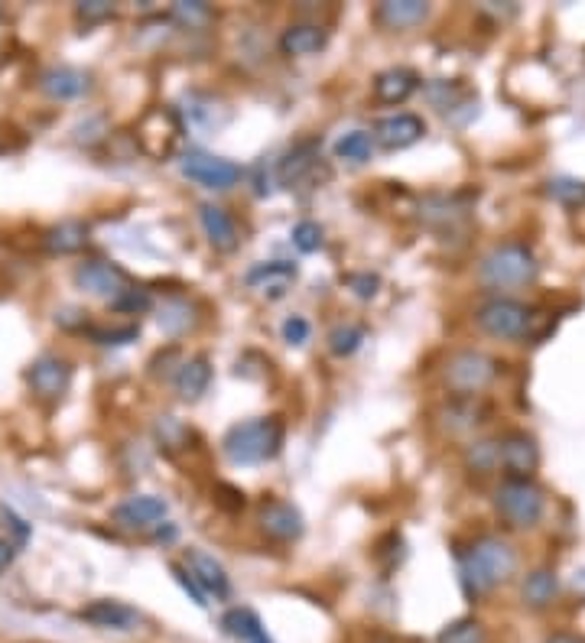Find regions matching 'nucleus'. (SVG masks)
Segmentation results:
<instances>
[{
  "mask_svg": "<svg viewBox=\"0 0 585 643\" xmlns=\"http://www.w3.org/2000/svg\"><path fill=\"white\" fill-rule=\"evenodd\" d=\"M517 569L514 546L501 536H481L462 556V585L468 595H485L504 585Z\"/></svg>",
  "mask_w": 585,
  "mask_h": 643,
  "instance_id": "1",
  "label": "nucleus"
},
{
  "mask_svg": "<svg viewBox=\"0 0 585 643\" xmlns=\"http://www.w3.org/2000/svg\"><path fill=\"white\" fill-rule=\"evenodd\" d=\"M283 436H286V426L280 416L247 419V423H234L225 432L221 452H225L231 465H260L280 455Z\"/></svg>",
  "mask_w": 585,
  "mask_h": 643,
  "instance_id": "2",
  "label": "nucleus"
},
{
  "mask_svg": "<svg viewBox=\"0 0 585 643\" xmlns=\"http://www.w3.org/2000/svg\"><path fill=\"white\" fill-rule=\"evenodd\" d=\"M537 257L527 244L507 241L491 247V251L481 257L478 264V280L488 286V290H520V286H530L537 280Z\"/></svg>",
  "mask_w": 585,
  "mask_h": 643,
  "instance_id": "3",
  "label": "nucleus"
},
{
  "mask_svg": "<svg viewBox=\"0 0 585 643\" xmlns=\"http://www.w3.org/2000/svg\"><path fill=\"white\" fill-rule=\"evenodd\" d=\"M494 507L498 514L517 530L537 527L543 517V491L530 478H507L498 491H494Z\"/></svg>",
  "mask_w": 585,
  "mask_h": 643,
  "instance_id": "4",
  "label": "nucleus"
},
{
  "mask_svg": "<svg viewBox=\"0 0 585 643\" xmlns=\"http://www.w3.org/2000/svg\"><path fill=\"white\" fill-rule=\"evenodd\" d=\"M498 371H501V364L494 361L491 354L465 348V351H455L446 361V384L459 393V397H475V393L494 384Z\"/></svg>",
  "mask_w": 585,
  "mask_h": 643,
  "instance_id": "5",
  "label": "nucleus"
},
{
  "mask_svg": "<svg viewBox=\"0 0 585 643\" xmlns=\"http://www.w3.org/2000/svg\"><path fill=\"white\" fill-rule=\"evenodd\" d=\"M475 322L485 335L501 338V341H517L527 335L530 328V309L517 299L494 296L488 303H481L475 309Z\"/></svg>",
  "mask_w": 585,
  "mask_h": 643,
  "instance_id": "6",
  "label": "nucleus"
},
{
  "mask_svg": "<svg viewBox=\"0 0 585 643\" xmlns=\"http://www.w3.org/2000/svg\"><path fill=\"white\" fill-rule=\"evenodd\" d=\"M137 137H140V147L150 156H156V160H169L182 143L179 114L173 108H166V104L163 108L147 111V117H143L140 127H137Z\"/></svg>",
  "mask_w": 585,
  "mask_h": 643,
  "instance_id": "7",
  "label": "nucleus"
},
{
  "mask_svg": "<svg viewBox=\"0 0 585 643\" xmlns=\"http://www.w3.org/2000/svg\"><path fill=\"white\" fill-rule=\"evenodd\" d=\"M182 176L192 179L195 186L202 189H215V192H225L231 186L241 182V166L225 160V156H215V153H202V150H192L182 156Z\"/></svg>",
  "mask_w": 585,
  "mask_h": 643,
  "instance_id": "8",
  "label": "nucleus"
},
{
  "mask_svg": "<svg viewBox=\"0 0 585 643\" xmlns=\"http://www.w3.org/2000/svg\"><path fill=\"white\" fill-rule=\"evenodd\" d=\"M169 507L163 497L156 494H134L121 501L114 510H111V520L117 523L121 530H137V533H147V530H156L160 523L166 520Z\"/></svg>",
  "mask_w": 585,
  "mask_h": 643,
  "instance_id": "9",
  "label": "nucleus"
},
{
  "mask_svg": "<svg viewBox=\"0 0 585 643\" xmlns=\"http://www.w3.org/2000/svg\"><path fill=\"white\" fill-rule=\"evenodd\" d=\"M75 286L88 296H98V299H114L127 290V273L121 267L108 264V260H85L78 264L75 270Z\"/></svg>",
  "mask_w": 585,
  "mask_h": 643,
  "instance_id": "10",
  "label": "nucleus"
},
{
  "mask_svg": "<svg viewBox=\"0 0 585 643\" xmlns=\"http://www.w3.org/2000/svg\"><path fill=\"white\" fill-rule=\"evenodd\" d=\"M78 618L91 627H98V631H114V634H130L143 624V614L137 608L124 605V601H111V598L91 601V605L78 611Z\"/></svg>",
  "mask_w": 585,
  "mask_h": 643,
  "instance_id": "11",
  "label": "nucleus"
},
{
  "mask_svg": "<svg viewBox=\"0 0 585 643\" xmlns=\"http://www.w3.org/2000/svg\"><path fill=\"white\" fill-rule=\"evenodd\" d=\"M26 380H30V387L39 400H59L65 390H69V380H72V367L65 358L59 354H43V358H36L30 364V371H26Z\"/></svg>",
  "mask_w": 585,
  "mask_h": 643,
  "instance_id": "12",
  "label": "nucleus"
},
{
  "mask_svg": "<svg viewBox=\"0 0 585 643\" xmlns=\"http://www.w3.org/2000/svg\"><path fill=\"white\" fill-rule=\"evenodd\" d=\"M423 134H426L423 117L407 111L381 117V121L374 124V143H381L384 150H407L416 140H423Z\"/></svg>",
  "mask_w": 585,
  "mask_h": 643,
  "instance_id": "13",
  "label": "nucleus"
},
{
  "mask_svg": "<svg viewBox=\"0 0 585 643\" xmlns=\"http://www.w3.org/2000/svg\"><path fill=\"white\" fill-rule=\"evenodd\" d=\"M260 530L277 543H293L303 536V514L286 501H264L257 514Z\"/></svg>",
  "mask_w": 585,
  "mask_h": 643,
  "instance_id": "14",
  "label": "nucleus"
},
{
  "mask_svg": "<svg viewBox=\"0 0 585 643\" xmlns=\"http://www.w3.org/2000/svg\"><path fill=\"white\" fill-rule=\"evenodd\" d=\"M182 566H186V572L199 582L205 595H215V598L231 595V579H228L225 566H221L215 556H208L205 549H199V546L186 549V562H182Z\"/></svg>",
  "mask_w": 585,
  "mask_h": 643,
  "instance_id": "15",
  "label": "nucleus"
},
{
  "mask_svg": "<svg viewBox=\"0 0 585 643\" xmlns=\"http://www.w3.org/2000/svg\"><path fill=\"white\" fill-rule=\"evenodd\" d=\"M501 465L511 471V478H530L540 465V445L530 432H507L501 439Z\"/></svg>",
  "mask_w": 585,
  "mask_h": 643,
  "instance_id": "16",
  "label": "nucleus"
},
{
  "mask_svg": "<svg viewBox=\"0 0 585 643\" xmlns=\"http://www.w3.org/2000/svg\"><path fill=\"white\" fill-rule=\"evenodd\" d=\"M199 225L205 231L208 244H212L215 251H221V254L234 251L238 241H241L238 238V225H234V218L221 205H212V202L199 205Z\"/></svg>",
  "mask_w": 585,
  "mask_h": 643,
  "instance_id": "17",
  "label": "nucleus"
},
{
  "mask_svg": "<svg viewBox=\"0 0 585 643\" xmlns=\"http://www.w3.org/2000/svg\"><path fill=\"white\" fill-rule=\"evenodd\" d=\"M39 88H43L52 101H75L91 88V82L82 69H72V65H52V69H46L43 75H39Z\"/></svg>",
  "mask_w": 585,
  "mask_h": 643,
  "instance_id": "18",
  "label": "nucleus"
},
{
  "mask_svg": "<svg viewBox=\"0 0 585 643\" xmlns=\"http://www.w3.org/2000/svg\"><path fill=\"white\" fill-rule=\"evenodd\" d=\"M293 280H296V264H290V260H267V264H257L247 273V286L273 299L290 290Z\"/></svg>",
  "mask_w": 585,
  "mask_h": 643,
  "instance_id": "19",
  "label": "nucleus"
},
{
  "mask_svg": "<svg viewBox=\"0 0 585 643\" xmlns=\"http://www.w3.org/2000/svg\"><path fill=\"white\" fill-rule=\"evenodd\" d=\"M429 17V4L423 0H387L374 10V20L387 26V30H410V26H420Z\"/></svg>",
  "mask_w": 585,
  "mask_h": 643,
  "instance_id": "20",
  "label": "nucleus"
},
{
  "mask_svg": "<svg viewBox=\"0 0 585 643\" xmlns=\"http://www.w3.org/2000/svg\"><path fill=\"white\" fill-rule=\"evenodd\" d=\"M420 88V75L413 69H387L374 78V98L381 104H403Z\"/></svg>",
  "mask_w": 585,
  "mask_h": 643,
  "instance_id": "21",
  "label": "nucleus"
},
{
  "mask_svg": "<svg viewBox=\"0 0 585 643\" xmlns=\"http://www.w3.org/2000/svg\"><path fill=\"white\" fill-rule=\"evenodd\" d=\"M88 234L91 228L85 225V221H78V218H69V221H59V225H52L46 234H43V244H46V251L49 254H78L82 247L88 244Z\"/></svg>",
  "mask_w": 585,
  "mask_h": 643,
  "instance_id": "22",
  "label": "nucleus"
},
{
  "mask_svg": "<svg viewBox=\"0 0 585 643\" xmlns=\"http://www.w3.org/2000/svg\"><path fill=\"white\" fill-rule=\"evenodd\" d=\"M325 43H329V33H325L319 23H293L286 26L280 36V49L286 56H312V52H319Z\"/></svg>",
  "mask_w": 585,
  "mask_h": 643,
  "instance_id": "23",
  "label": "nucleus"
},
{
  "mask_svg": "<svg viewBox=\"0 0 585 643\" xmlns=\"http://www.w3.org/2000/svg\"><path fill=\"white\" fill-rule=\"evenodd\" d=\"M208 384H212V364H208V358H189L173 377L176 393L182 400H189V403L199 400L202 393L208 390Z\"/></svg>",
  "mask_w": 585,
  "mask_h": 643,
  "instance_id": "24",
  "label": "nucleus"
},
{
  "mask_svg": "<svg viewBox=\"0 0 585 643\" xmlns=\"http://www.w3.org/2000/svg\"><path fill=\"white\" fill-rule=\"evenodd\" d=\"M319 160V150H316V143H296V147L290 150L280 160V182L283 186H296L299 179H303L312 166H316Z\"/></svg>",
  "mask_w": 585,
  "mask_h": 643,
  "instance_id": "25",
  "label": "nucleus"
},
{
  "mask_svg": "<svg viewBox=\"0 0 585 643\" xmlns=\"http://www.w3.org/2000/svg\"><path fill=\"white\" fill-rule=\"evenodd\" d=\"M556 592H559V582H556V572L553 569H537L527 575L524 582V601L530 608H546L556 601Z\"/></svg>",
  "mask_w": 585,
  "mask_h": 643,
  "instance_id": "26",
  "label": "nucleus"
},
{
  "mask_svg": "<svg viewBox=\"0 0 585 643\" xmlns=\"http://www.w3.org/2000/svg\"><path fill=\"white\" fill-rule=\"evenodd\" d=\"M221 627H225V634L238 637V640H247V643L267 637L264 634V624H260V618H257L251 608H231V611H225Z\"/></svg>",
  "mask_w": 585,
  "mask_h": 643,
  "instance_id": "27",
  "label": "nucleus"
},
{
  "mask_svg": "<svg viewBox=\"0 0 585 643\" xmlns=\"http://www.w3.org/2000/svg\"><path fill=\"white\" fill-rule=\"evenodd\" d=\"M156 322H160V328L166 335L189 332V328L195 325L192 303H189V299H166V303L160 306V316H156Z\"/></svg>",
  "mask_w": 585,
  "mask_h": 643,
  "instance_id": "28",
  "label": "nucleus"
},
{
  "mask_svg": "<svg viewBox=\"0 0 585 643\" xmlns=\"http://www.w3.org/2000/svg\"><path fill=\"white\" fill-rule=\"evenodd\" d=\"M371 153H374V134H368V130H351V134H345L335 143V156L348 163H368Z\"/></svg>",
  "mask_w": 585,
  "mask_h": 643,
  "instance_id": "29",
  "label": "nucleus"
},
{
  "mask_svg": "<svg viewBox=\"0 0 585 643\" xmlns=\"http://www.w3.org/2000/svg\"><path fill=\"white\" fill-rule=\"evenodd\" d=\"M436 643H488V631L481 621L462 618V621H452L449 627H442Z\"/></svg>",
  "mask_w": 585,
  "mask_h": 643,
  "instance_id": "30",
  "label": "nucleus"
},
{
  "mask_svg": "<svg viewBox=\"0 0 585 643\" xmlns=\"http://www.w3.org/2000/svg\"><path fill=\"white\" fill-rule=\"evenodd\" d=\"M465 465L475 471H494L501 465V439H481L472 442L465 452Z\"/></svg>",
  "mask_w": 585,
  "mask_h": 643,
  "instance_id": "31",
  "label": "nucleus"
},
{
  "mask_svg": "<svg viewBox=\"0 0 585 643\" xmlns=\"http://www.w3.org/2000/svg\"><path fill=\"white\" fill-rule=\"evenodd\" d=\"M546 192L550 199L566 205V208H582L585 205V182L582 179H572V176H559L546 182Z\"/></svg>",
  "mask_w": 585,
  "mask_h": 643,
  "instance_id": "32",
  "label": "nucleus"
},
{
  "mask_svg": "<svg viewBox=\"0 0 585 643\" xmlns=\"http://www.w3.org/2000/svg\"><path fill=\"white\" fill-rule=\"evenodd\" d=\"M173 20L176 23H182L186 30H202V26H208L212 23V7L208 4H202V0H179V4H173Z\"/></svg>",
  "mask_w": 585,
  "mask_h": 643,
  "instance_id": "33",
  "label": "nucleus"
},
{
  "mask_svg": "<svg viewBox=\"0 0 585 643\" xmlns=\"http://www.w3.org/2000/svg\"><path fill=\"white\" fill-rule=\"evenodd\" d=\"M361 341H364L361 325H338L329 332V351L335 354V358H348V354L358 351Z\"/></svg>",
  "mask_w": 585,
  "mask_h": 643,
  "instance_id": "34",
  "label": "nucleus"
},
{
  "mask_svg": "<svg viewBox=\"0 0 585 643\" xmlns=\"http://www.w3.org/2000/svg\"><path fill=\"white\" fill-rule=\"evenodd\" d=\"M446 416H455L452 429H475L478 423H485V419H481L478 403L472 397H462L459 403L452 406V413H446Z\"/></svg>",
  "mask_w": 585,
  "mask_h": 643,
  "instance_id": "35",
  "label": "nucleus"
},
{
  "mask_svg": "<svg viewBox=\"0 0 585 643\" xmlns=\"http://www.w3.org/2000/svg\"><path fill=\"white\" fill-rule=\"evenodd\" d=\"M293 244L303 254L319 251V247H322V228L316 225V221H299V225L293 228Z\"/></svg>",
  "mask_w": 585,
  "mask_h": 643,
  "instance_id": "36",
  "label": "nucleus"
},
{
  "mask_svg": "<svg viewBox=\"0 0 585 643\" xmlns=\"http://www.w3.org/2000/svg\"><path fill=\"white\" fill-rule=\"evenodd\" d=\"M114 309L117 312H130V316H137V312H147L150 309V293L147 290H137V286H127V290L114 299Z\"/></svg>",
  "mask_w": 585,
  "mask_h": 643,
  "instance_id": "37",
  "label": "nucleus"
},
{
  "mask_svg": "<svg viewBox=\"0 0 585 643\" xmlns=\"http://www.w3.org/2000/svg\"><path fill=\"white\" fill-rule=\"evenodd\" d=\"M140 335L137 325H124V328H91V338L98 345H130Z\"/></svg>",
  "mask_w": 585,
  "mask_h": 643,
  "instance_id": "38",
  "label": "nucleus"
},
{
  "mask_svg": "<svg viewBox=\"0 0 585 643\" xmlns=\"http://www.w3.org/2000/svg\"><path fill=\"white\" fill-rule=\"evenodd\" d=\"M169 572H173V579L182 585V592L192 595L195 605H199V608H205V605H208V595H205L202 588H199V582H195L192 575L186 572V566H179V562H169Z\"/></svg>",
  "mask_w": 585,
  "mask_h": 643,
  "instance_id": "39",
  "label": "nucleus"
},
{
  "mask_svg": "<svg viewBox=\"0 0 585 643\" xmlns=\"http://www.w3.org/2000/svg\"><path fill=\"white\" fill-rule=\"evenodd\" d=\"M75 13L85 23H101V20H111L114 17V4H108V0H88V4H78Z\"/></svg>",
  "mask_w": 585,
  "mask_h": 643,
  "instance_id": "40",
  "label": "nucleus"
},
{
  "mask_svg": "<svg viewBox=\"0 0 585 643\" xmlns=\"http://www.w3.org/2000/svg\"><path fill=\"white\" fill-rule=\"evenodd\" d=\"M283 341H286V345H306V341H309V322L303 316H290L283 322Z\"/></svg>",
  "mask_w": 585,
  "mask_h": 643,
  "instance_id": "41",
  "label": "nucleus"
},
{
  "mask_svg": "<svg viewBox=\"0 0 585 643\" xmlns=\"http://www.w3.org/2000/svg\"><path fill=\"white\" fill-rule=\"evenodd\" d=\"M348 286H355V293L361 299H371L377 293V277H371V273H351Z\"/></svg>",
  "mask_w": 585,
  "mask_h": 643,
  "instance_id": "42",
  "label": "nucleus"
},
{
  "mask_svg": "<svg viewBox=\"0 0 585 643\" xmlns=\"http://www.w3.org/2000/svg\"><path fill=\"white\" fill-rule=\"evenodd\" d=\"M13 556H17V549H13L10 540H4V536H0V572H4V569L10 566Z\"/></svg>",
  "mask_w": 585,
  "mask_h": 643,
  "instance_id": "43",
  "label": "nucleus"
},
{
  "mask_svg": "<svg viewBox=\"0 0 585 643\" xmlns=\"http://www.w3.org/2000/svg\"><path fill=\"white\" fill-rule=\"evenodd\" d=\"M546 643H585V637H576V634H553V637H546Z\"/></svg>",
  "mask_w": 585,
  "mask_h": 643,
  "instance_id": "44",
  "label": "nucleus"
},
{
  "mask_svg": "<svg viewBox=\"0 0 585 643\" xmlns=\"http://www.w3.org/2000/svg\"><path fill=\"white\" fill-rule=\"evenodd\" d=\"M254 643H270V640H267V637H264V640H254Z\"/></svg>",
  "mask_w": 585,
  "mask_h": 643,
  "instance_id": "45",
  "label": "nucleus"
}]
</instances>
